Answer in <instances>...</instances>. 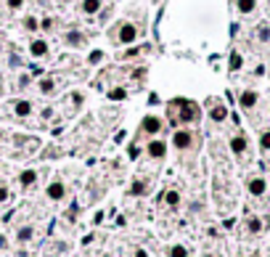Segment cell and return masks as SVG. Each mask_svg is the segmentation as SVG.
I'll return each instance as SVG.
<instances>
[{"label": "cell", "instance_id": "1", "mask_svg": "<svg viewBox=\"0 0 270 257\" xmlns=\"http://www.w3.org/2000/svg\"><path fill=\"white\" fill-rule=\"evenodd\" d=\"M170 117H172V125H196L201 119V109L196 101H172L170 103Z\"/></svg>", "mask_w": 270, "mask_h": 257}, {"label": "cell", "instance_id": "2", "mask_svg": "<svg viewBox=\"0 0 270 257\" xmlns=\"http://www.w3.org/2000/svg\"><path fill=\"white\" fill-rule=\"evenodd\" d=\"M194 143H196V135L188 125H178L170 135V146L175 151H188V148H194Z\"/></svg>", "mask_w": 270, "mask_h": 257}, {"label": "cell", "instance_id": "3", "mask_svg": "<svg viewBox=\"0 0 270 257\" xmlns=\"http://www.w3.org/2000/svg\"><path fill=\"white\" fill-rule=\"evenodd\" d=\"M140 37V29H138V24H133V22H122L119 27H117V32H114V42L117 45H135V40Z\"/></svg>", "mask_w": 270, "mask_h": 257}, {"label": "cell", "instance_id": "4", "mask_svg": "<svg viewBox=\"0 0 270 257\" xmlns=\"http://www.w3.org/2000/svg\"><path fill=\"white\" fill-rule=\"evenodd\" d=\"M27 53L35 58V61H45L51 56V42H48L45 35H32L29 45H27Z\"/></svg>", "mask_w": 270, "mask_h": 257}, {"label": "cell", "instance_id": "5", "mask_svg": "<svg viewBox=\"0 0 270 257\" xmlns=\"http://www.w3.org/2000/svg\"><path fill=\"white\" fill-rule=\"evenodd\" d=\"M143 151H146V157L151 162H162L167 159V151H170V143L162 138V135H156V138H149L146 146H143Z\"/></svg>", "mask_w": 270, "mask_h": 257}, {"label": "cell", "instance_id": "6", "mask_svg": "<svg viewBox=\"0 0 270 257\" xmlns=\"http://www.w3.org/2000/svg\"><path fill=\"white\" fill-rule=\"evenodd\" d=\"M140 135H149V138H156V135H162L164 130V119L159 117V114H146L140 119V125H138Z\"/></svg>", "mask_w": 270, "mask_h": 257}, {"label": "cell", "instance_id": "7", "mask_svg": "<svg viewBox=\"0 0 270 257\" xmlns=\"http://www.w3.org/2000/svg\"><path fill=\"white\" fill-rule=\"evenodd\" d=\"M61 45H67V48H72V51H79V48H85L88 45V35L82 32V29H77V27L64 29L61 32Z\"/></svg>", "mask_w": 270, "mask_h": 257}, {"label": "cell", "instance_id": "8", "mask_svg": "<svg viewBox=\"0 0 270 257\" xmlns=\"http://www.w3.org/2000/svg\"><path fill=\"white\" fill-rule=\"evenodd\" d=\"M67 194H69V188H67V183L64 180H51V183L45 186V196H48V202H56V204H61L64 199H67Z\"/></svg>", "mask_w": 270, "mask_h": 257}, {"label": "cell", "instance_id": "9", "mask_svg": "<svg viewBox=\"0 0 270 257\" xmlns=\"http://www.w3.org/2000/svg\"><path fill=\"white\" fill-rule=\"evenodd\" d=\"M206 117H210V122H212V125H222V122H228L231 109H228L222 101H212V103H210V109H206Z\"/></svg>", "mask_w": 270, "mask_h": 257}, {"label": "cell", "instance_id": "10", "mask_svg": "<svg viewBox=\"0 0 270 257\" xmlns=\"http://www.w3.org/2000/svg\"><path fill=\"white\" fill-rule=\"evenodd\" d=\"M35 90L43 96V98H53L56 93H58V80L56 77H51V74H45V77H40L37 82H35Z\"/></svg>", "mask_w": 270, "mask_h": 257}, {"label": "cell", "instance_id": "11", "mask_svg": "<svg viewBox=\"0 0 270 257\" xmlns=\"http://www.w3.org/2000/svg\"><path fill=\"white\" fill-rule=\"evenodd\" d=\"M257 103H260V93L254 88H241L238 90V106H241L244 112L257 109Z\"/></svg>", "mask_w": 270, "mask_h": 257}, {"label": "cell", "instance_id": "12", "mask_svg": "<svg viewBox=\"0 0 270 257\" xmlns=\"http://www.w3.org/2000/svg\"><path fill=\"white\" fill-rule=\"evenodd\" d=\"M11 114L16 119H29L32 114H35V103H32L29 98H16V101H11Z\"/></svg>", "mask_w": 270, "mask_h": 257}, {"label": "cell", "instance_id": "13", "mask_svg": "<svg viewBox=\"0 0 270 257\" xmlns=\"http://www.w3.org/2000/svg\"><path fill=\"white\" fill-rule=\"evenodd\" d=\"M228 148H231V154H233V157H244L246 151H249L246 135H244V133H233L231 138H228Z\"/></svg>", "mask_w": 270, "mask_h": 257}, {"label": "cell", "instance_id": "14", "mask_svg": "<svg viewBox=\"0 0 270 257\" xmlns=\"http://www.w3.org/2000/svg\"><path fill=\"white\" fill-rule=\"evenodd\" d=\"M35 233H37V228H35L32 223L19 225V228H16V244H22V247L32 244V241H35Z\"/></svg>", "mask_w": 270, "mask_h": 257}, {"label": "cell", "instance_id": "15", "mask_svg": "<svg viewBox=\"0 0 270 257\" xmlns=\"http://www.w3.org/2000/svg\"><path fill=\"white\" fill-rule=\"evenodd\" d=\"M246 191L260 199V196H265V191H267V180H265L262 175H252V178L246 180Z\"/></svg>", "mask_w": 270, "mask_h": 257}, {"label": "cell", "instance_id": "16", "mask_svg": "<svg viewBox=\"0 0 270 257\" xmlns=\"http://www.w3.org/2000/svg\"><path fill=\"white\" fill-rule=\"evenodd\" d=\"M79 13L82 16H98V13L103 11V0H79Z\"/></svg>", "mask_w": 270, "mask_h": 257}, {"label": "cell", "instance_id": "17", "mask_svg": "<svg viewBox=\"0 0 270 257\" xmlns=\"http://www.w3.org/2000/svg\"><path fill=\"white\" fill-rule=\"evenodd\" d=\"M180 202H183V194H180L178 188H167V191L162 194V204L170 207V209H178Z\"/></svg>", "mask_w": 270, "mask_h": 257}, {"label": "cell", "instance_id": "18", "mask_svg": "<svg viewBox=\"0 0 270 257\" xmlns=\"http://www.w3.org/2000/svg\"><path fill=\"white\" fill-rule=\"evenodd\" d=\"M40 180V173L37 170H32V167H27V170H22L19 173V188H32Z\"/></svg>", "mask_w": 270, "mask_h": 257}, {"label": "cell", "instance_id": "19", "mask_svg": "<svg viewBox=\"0 0 270 257\" xmlns=\"http://www.w3.org/2000/svg\"><path fill=\"white\" fill-rule=\"evenodd\" d=\"M22 29L27 35H40V16H24L22 19Z\"/></svg>", "mask_w": 270, "mask_h": 257}, {"label": "cell", "instance_id": "20", "mask_svg": "<svg viewBox=\"0 0 270 257\" xmlns=\"http://www.w3.org/2000/svg\"><path fill=\"white\" fill-rule=\"evenodd\" d=\"M236 11L241 13V16H252V13L257 11V0H236Z\"/></svg>", "mask_w": 270, "mask_h": 257}, {"label": "cell", "instance_id": "21", "mask_svg": "<svg viewBox=\"0 0 270 257\" xmlns=\"http://www.w3.org/2000/svg\"><path fill=\"white\" fill-rule=\"evenodd\" d=\"M56 29H58L56 16H43V19H40V35H53Z\"/></svg>", "mask_w": 270, "mask_h": 257}, {"label": "cell", "instance_id": "22", "mask_svg": "<svg viewBox=\"0 0 270 257\" xmlns=\"http://www.w3.org/2000/svg\"><path fill=\"white\" fill-rule=\"evenodd\" d=\"M262 228H265V225H262V218H257V215H249V218H246V231H249L252 236L262 233Z\"/></svg>", "mask_w": 270, "mask_h": 257}, {"label": "cell", "instance_id": "23", "mask_svg": "<svg viewBox=\"0 0 270 257\" xmlns=\"http://www.w3.org/2000/svg\"><path fill=\"white\" fill-rule=\"evenodd\" d=\"M127 194H130V196H146V194H149L146 180H133V186L127 188Z\"/></svg>", "mask_w": 270, "mask_h": 257}, {"label": "cell", "instance_id": "24", "mask_svg": "<svg viewBox=\"0 0 270 257\" xmlns=\"http://www.w3.org/2000/svg\"><path fill=\"white\" fill-rule=\"evenodd\" d=\"M167 257H191V249L185 244H172L167 249Z\"/></svg>", "mask_w": 270, "mask_h": 257}, {"label": "cell", "instance_id": "25", "mask_svg": "<svg viewBox=\"0 0 270 257\" xmlns=\"http://www.w3.org/2000/svg\"><path fill=\"white\" fill-rule=\"evenodd\" d=\"M37 117L43 119V122H51V119H56V106H43L37 112Z\"/></svg>", "mask_w": 270, "mask_h": 257}, {"label": "cell", "instance_id": "26", "mask_svg": "<svg viewBox=\"0 0 270 257\" xmlns=\"http://www.w3.org/2000/svg\"><path fill=\"white\" fill-rule=\"evenodd\" d=\"M24 6H27V0H6V8H8L11 13H22Z\"/></svg>", "mask_w": 270, "mask_h": 257}, {"label": "cell", "instance_id": "27", "mask_svg": "<svg viewBox=\"0 0 270 257\" xmlns=\"http://www.w3.org/2000/svg\"><path fill=\"white\" fill-rule=\"evenodd\" d=\"M241 67H244V56L238 53V51H233V53H231V69H233V72H238Z\"/></svg>", "mask_w": 270, "mask_h": 257}, {"label": "cell", "instance_id": "28", "mask_svg": "<svg viewBox=\"0 0 270 257\" xmlns=\"http://www.w3.org/2000/svg\"><path fill=\"white\" fill-rule=\"evenodd\" d=\"M260 148L262 151H270V127L260 130Z\"/></svg>", "mask_w": 270, "mask_h": 257}, {"label": "cell", "instance_id": "29", "mask_svg": "<svg viewBox=\"0 0 270 257\" xmlns=\"http://www.w3.org/2000/svg\"><path fill=\"white\" fill-rule=\"evenodd\" d=\"M257 37H260L262 42L270 40V27H267V24H260V27H257Z\"/></svg>", "mask_w": 270, "mask_h": 257}, {"label": "cell", "instance_id": "30", "mask_svg": "<svg viewBox=\"0 0 270 257\" xmlns=\"http://www.w3.org/2000/svg\"><path fill=\"white\" fill-rule=\"evenodd\" d=\"M29 82H32V77H29L27 72H22V74H19V80H16V88H19V90H24Z\"/></svg>", "mask_w": 270, "mask_h": 257}, {"label": "cell", "instance_id": "31", "mask_svg": "<svg viewBox=\"0 0 270 257\" xmlns=\"http://www.w3.org/2000/svg\"><path fill=\"white\" fill-rule=\"evenodd\" d=\"M8 199H11V188L6 183H0V204H6Z\"/></svg>", "mask_w": 270, "mask_h": 257}, {"label": "cell", "instance_id": "32", "mask_svg": "<svg viewBox=\"0 0 270 257\" xmlns=\"http://www.w3.org/2000/svg\"><path fill=\"white\" fill-rule=\"evenodd\" d=\"M143 51H149V45H146V48H130V51H124V58H135V56H140Z\"/></svg>", "mask_w": 270, "mask_h": 257}, {"label": "cell", "instance_id": "33", "mask_svg": "<svg viewBox=\"0 0 270 257\" xmlns=\"http://www.w3.org/2000/svg\"><path fill=\"white\" fill-rule=\"evenodd\" d=\"M6 249H8V236L0 231V252H6Z\"/></svg>", "mask_w": 270, "mask_h": 257}, {"label": "cell", "instance_id": "34", "mask_svg": "<svg viewBox=\"0 0 270 257\" xmlns=\"http://www.w3.org/2000/svg\"><path fill=\"white\" fill-rule=\"evenodd\" d=\"M133 257H149V252H146V249H143V247H135Z\"/></svg>", "mask_w": 270, "mask_h": 257}, {"label": "cell", "instance_id": "35", "mask_svg": "<svg viewBox=\"0 0 270 257\" xmlns=\"http://www.w3.org/2000/svg\"><path fill=\"white\" fill-rule=\"evenodd\" d=\"M138 154H140V148L133 143V146H130V159H138Z\"/></svg>", "mask_w": 270, "mask_h": 257}, {"label": "cell", "instance_id": "36", "mask_svg": "<svg viewBox=\"0 0 270 257\" xmlns=\"http://www.w3.org/2000/svg\"><path fill=\"white\" fill-rule=\"evenodd\" d=\"M3 90H6V77L0 74V93H3Z\"/></svg>", "mask_w": 270, "mask_h": 257}, {"label": "cell", "instance_id": "37", "mask_svg": "<svg viewBox=\"0 0 270 257\" xmlns=\"http://www.w3.org/2000/svg\"><path fill=\"white\" fill-rule=\"evenodd\" d=\"M244 257H260V254H257V252H252V254H244Z\"/></svg>", "mask_w": 270, "mask_h": 257}, {"label": "cell", "instance_id": "38", "mask_svg": "<svg viewBox=\"0 0 270 257\" xmlns=\"http://www.w3.org/2000/svg\"><path fill=\"white\" fill-rule=\"evenodd\" d=\"M0 143H3V135H0Z\"/></svg>", "mask_w": 270, "mask_h": 257}, {"label": "cell", "instance_id": "39", "mask_svg": "<svg viewBox=\"0 0 270 257\" xmlns=\"http://www.w3.org/2000/svg\"><path fill=\"white\" fill-rule=\"evenodd\" d=\"M215 257H220V254H215Z\"/></svg>", "mask_w": 270, "mask_h": 257}]
</instances>
